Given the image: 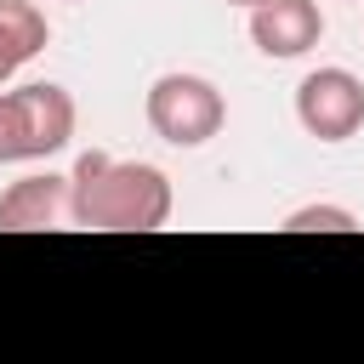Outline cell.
Wrapping results in <instances>:
<instances>
[{
    "label": "cell",
    "instance_id": "1",
    "mask_svg": "<svg viewBox=\"0 0 364 364\" xmlns=\"http://www.w3.org/2000/svg\"><path fill=\"white\" fill-rule=\"evenodd\" d=\"M171 176L142 159H108V154H80L68 171V222L97 228V233H154L171 222Z\"/></svg>",
    "mask_w": 364,
    "mask_h": 364
},
{
    "label": "cell",
    "instance_id": "2",
    "mask_svg": "<svg viewBox=\"0 0 364 364\" xmlns=\"http://www.w3.org/2000/svg\"><path fill=\"white\" fill-rule=\"evenodd\" d=\"M74 97L51 80H28L0 91V165L51 159L74 142Z\"/></svg>",
    "mask_w": 364,
    "mask_h": 364
},
{
    "label": "cell",
    "instance_id": "3",
    "mask_svg": "<svg viewBox=\"0 0 364 364\" xmlns=\"http://www.w3.org/2000/svg\"><path fill=\"white\" fill-rule=\"evenodd\" d=\"M142 114H148V131L159 142H171V148H205L228 125V97L216 91V80L171 68V74H159L148 85Z\"/></svg>",
    "mask_w": 364,
    "mask_h": 364
},
{
    "label": "cell",
    "instance_id": "4",
    "mask_svg": "<svg viewBox=\"0 0 364 364\" xmlns=\"http://www.w3.org/2000/svg\"><path fill=\"white\" fill-rule=\"evenodd\" d=\"M296 125L318 142H347L364 125V80L353 68H313L296 85Z\"/></svg>",
    "mask_w": 364,
    "mask_h": 364
},
{
    "label": "cell",
    "instance_id": "5",
    "mask_svg": "<svg viewBox=\"0 0 364 364\" xmlns=\"http://www.w3.org/2000/svg\"><path fill=\"white\" fill-rule=\"evenodd\" d=\"M250 40L273 63L307 57L324 40V11H318V0H262V6H250Z\"/></svg>",
    "mask_w": 364,
    "mask_h": 364
},
{
    "label": "cell",
    "instance_id": "6",
    "mask_svg": "<svg viewBox=\"0 0 364 364\" xmlns=\"http://www.w3.org/2000/svg\"><path fill=\"white\" fill-rule=\"evenodd\" d=\"M63 216H68V176H57V171H28V176L6 182V193H0V233L57 228Z\"/></svg>",
    "mask_w": 364,
    "mask_h": 364
},
{
    "label": "cell",
    "instance_id": "7",
    "mask_svg": "<svg viewBox=\"0 0 364 364\" xmlns=\"http://www.w3.org/2000/svg\"><path fill=\"white\" fill-rule=\"evenodd\" d=\"M46 40H51V23L34 0H0V85L23 63H34L46 51Z\"/></svg>",
    "mask_w": 364,
    "mask_h": 364
},
{
    "label": "cell",
    "instance_id": "8",
    "mask_svg": "<svg viewBox=\"0 0 364 364\" xmlns=\"http://www.w3.org/2000/svg\"><path fill=\"white\" fill-rule=\"evenodd\" d=\"M313 228H318V233H353L358 216H353L347 205H318V199H313V205H296V210L284 216V233H313Z\"/></svg>",
    "mask_w": 364,
    "mask_h": 364
},
{
    "label": "cell",
    "instance_id": "9",
    "mask_svg": "<svg viewBox=\"0 0 364 364\" xmlns=\"http://www.w3.org/2000/svg\"><path fill=\"white\" fill-rule=\"evenodd\" d=\"M228 6H245V11H250V6H262V0H228Z\"/></svg>",
    "mask_w": 364,
    "mask_h": 364
}]
</instances>
